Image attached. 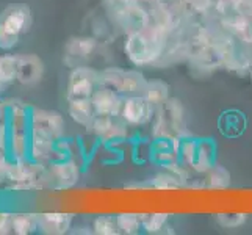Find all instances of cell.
I'll use <instances>...</instances> for the list:
<instances>
[{
  "mask_svg": "<svg viewBox=\"0 0 252 235\" xmlns=\"http://www.w3.org/2000/svg\"><path fill=\"white\" fill-rule=\"evenodd\" d=\"M30 107L22 101H10L8 108V155L11 160H27L30 151Z\"/></svg>",
  "mask_w": 252,
  "mask_h": 235,
  "instance_id": "1",
  "label": "cell"
},
{
  "mask_svg": "<svg viewBox=\"0 0 252 235\" xmlns=\"http://www.w3.org/2000/svg\"><path fill=\"white\" fill-rule=\"evenodd\" d=\"M163 38L155 29H141L132 32L126 41V54L136 66H149L161 55Z\"/></svg>",
  "mask_w": 252,
  "mask_h": 235,
  "instance_id": "2",
  "label": "cell"
},
{
  "mask_svg": "<svg viewBox=\"0 0 252 235\" xmlns=\"http://www.w3.org/2000/svg\"><path fill=\"white\" fill-rule=\"evenodd\" d=\"M33 22V13L29 5H10L0 13V49H13Z\"/></svg>",
  "mask_w": 252,
  "mask_h": 235,
  "instance_id": "3",
  "label": "cell"
},
{
  "mask_svg": "<svg viewBox=\"0 0 252 235\" xmlns=\"http://www.w3.org/2000/svg\"><path fill=\"white\" fill-rule=\"evenodd\" d=\"M179 159L197 172H207L216 165V144L212 140H185Z\"/></svg>",
  "mask_w": 252,
  "mask_h": 235,
  "instance_id": "4",
  "label": "cell"
},
{
  "mask_svg": "<svg viewBox=\"0 0 252 235\" xmlns=\"http://www.w3.org/2000/svg\"><path fill=\"white\" fill-rule=\"evenodd\" d=\"M100 85L108 86L118 94L124 96H136L144 94L147 80L144 75L138 71H126L119 67H107L100 71Z\"/></svg>",
  "mask_w": 252,
  "mask_h": 235,
  "instance_id": "5",
  "label": "cell"
},
{
  "mask_svg": "<svg viewBox=\"0 0 252 235\" xmlns=\"http://www.w3.org/2000/svg\"><path fill=\"white\" fill-rule=\"evenodd\" d=\"M80 180V168L71 159H58L46 163V187L63 191L75 187Z\"/></svg>",
  "mask_w": 252,
  "mask_h": 235,
  "instance_id": "6",
  "label": "cell"
},
{
  "mask_svg": "<svg viewBox=\"0 0 252 235\" xmlns=\"http://www.w3.org/2000/svg\"><path fill=\"white\" fill-rule=\"evenodd\" d=\"M100 85V72L90 66H75L67 78L66 98L72 99H91L94 91Z\"/></svg>",
  "mask_w": 252,
  "mask_h": 235,
  "instance_id": "7",
  "label": "cell"
},
{
  "mask_svg": "<svg viewBox=\"0 0 252 235\" xmlns=\"http://www.w3.org/2000/svg\"><path fill=\"white\" fill-rule=\"evenodd\" d=\"M30 126L32 130L54 138L55 141H62L64 136V118L62 113L55 110L32 108L30 110Z\"/></svg>",
  "mask_w": 252,
  "mask_h": 235,
  "instance_id": "8",
  "label": "cell"
},
{
  "mask_svg": "<svg viewBox=\"0 0 252 235\" xmlns=\"http://www.w3.org/2000/svg\"><path fill=\"white\" fill-rule=\"evenodd\" d=\"M90 130L102 141L119 143L127 136V123L121 116L95 115Z\"/></svg>",
  "mask_w": 252,
  "mask_h": 235,
  "instance_id": "9",
  "label": "cell"
},
{
  "mask_svg": "<svg viewBox=\"0 0 252 235\" xmlns=\"http://www.w3.org/2000/svg\"><path fill=\"white\" fill-rule=\"evenodd\" d=\"M152 108L154 107L143 94L127 96V98H124L119 116L123 118L128 126H143L151 121Z\"/></svg>",
  "mask_w": 252,
  "mask_h": 235,
  "instance_id": "10",
  "label": "cell"
},
{
  "mask_svg": "<svg viewBox=\"0 0 252 235\" xmlns=\"http://www.w3.org/2000/svg\"><path fill=\"white\" fill-rule=\"evenodd\" d=\"M46 72L44 62L34 54H24L17 55V75L16 82L21 85L32 86L42 80Z\"/></svg>",
  "mask_w": 252,
  "mask_h": 235,
  "instance_id": "11",
  "label": "cell"
},
{
  "mask_svg": "<svg viewBox=\"0 0 252 235\" xmlns=\"http://www.w3.org/2000/svg\"><path fill=\"white\" fill-rule=\"evenodd\" d=\"M93 107L95 115L99 116H119L121 108H123L124 96L118 94L108 86L99 85V88L94 91L93 98Z\"/></svg>",
  "mask_w": 252,
  "mask_h": 235,
  "instance_id": "12",
  "label": "cell"
},
{
  "mask_svg": "<svg viewBox=\"0 0 252 235\" xmlns=\"http://www.w3.org/2000/svg\"><path fill=\"white\" fill-rule=\"evenodd\" d=\"M97 47V42L91 36H71L64 44V62L72 66H82Z\"/></svg>",
  "mask_w": 252,
  "mask_h": 235,
  "instance_id": "13",
  "label": "cell"
},
{
  "mask_svg": "<svg viewBox=\"0 0 252 235\" xmlns=\"http://www.w3.org/2000/svg\"><path fill=\"white\" fill-rule=\"evenodd\" d=\"M57 143L54 138L47 135H42L39 132L32 130L30 134V151H29V159L38 163H50L54 160H58L57 154Z\"/></svg>",
  "mask_w": 252,
  "mask_h": 235,
  "instance_id": "14",
  "label": "cell"
},
{
  "mask_svg": "<svg viewBox=\"0 0 252 235\" xmlns=\"http://www.w3.org/2000/svg\"><path fill=\"white\" fill-rule=\"evenodd\" d=\"M72 221L74 215L66 212L38 213V231L46 235H63L69 232Z\"/></svg>",
  "mask_w": 252,
  "mask_h": 235,
  "instance_id": "15",
  "label": "cell"
},
{
  "mask_svg": "<svg viewBox=\"0 0 252 235\" xmlns=\"http://www.w3.org/2000/svg\"><path fill=\"white\" fill-rule=\"evenodd\" d=\"M180 138L177 136H169L164 135L161 138H158L154 144V151H152V157L155 162L164 165H169L177 162L179 155H180Z\"/></svg>",
  "mask_w": 252,
  "mask_h": 235,
  "instance_id": "16",
  "label": "cell"
},
{
  "mask_svg": "<svg viewBox=\"0 0 252 235\" xmlns=\"http://www.w3.org/2000/svg\"><path fill=\"white\" fill-rule=\"evenodd\" d=\"M218 129L225 138H238L246 130V118L238 110H227L220 116Z\"/></svg>",
  "mask_w": 252,
  "mask_h": 235,
  "instance_id": "17",
  "label": "cell"
},
{
  "mask_svg": "<svg viewBox=\"0 0 252 235\" xmlns=\"http://www.w3.org/2000/svg\"><path fill=\"white\" fill-rule=\"evenodd\" d=\"M67 111H69V116L72 118L74 123H77L79 126L90 130L93 121L95 118V111H94L91 99L67 101Z\"/></svg>",
  "mask_w": 252,
  "mask_h": 235,
  "instance_id": "18",
  "label": "cell"
},
{
  "mask_svg": "<svg viewBox=\"0 0 252 235\" xmlns=\"http://www.w3.org/2000/svg\"><path fill=\"white\" fill-rule=\"evenodd\" d=\"M144 98L149 101L152 107H163L166 101L169 99V88L164 82L160 80H154V82H147L146 90H144Z\"/></svg>",
  "mask_w": 252,
  "mask_h": 235,
  "instance_id": "19",
  "label": "cell"
},
{
  "mask_svg": "<svg viewBox=\"0 0 252 235\" xmlns=\"http://www.w3.org/2000/svg\"><path fill=\"white\" fill-rule=\"evenodd\" d=\"M38 231V213H13V234L30 235Z\"/></svg>",
  "mask_w": 252,
  "mask_h": 235,
  "instance_id": "20",
  "label": "cell"
},
{
  "mask_svg": "<svg viewBox=\"0 0 252 235\" xmlns=\"http://www.w3.org/2000/svg\"><path fill=\"white\" fill-rule=\"evenodd\" d=\"M164 108V116H166L168 123L171 127L180 132V130H185V118H184V110H182L180 102L176 99H168L166 103L163 105Z\"/></svg>",
  "mask_w": 252,
  "mask_h": 235,
  "instance_id": "21",
  "label": "cell"
},
{
  "mask_svg": "<svg viewBox=\"0 0 252 235\" xmlns=\"http://www.w3.org/2000/svg\"><path fill=\"white\" fill-rule=\"evenodd\" d=\"M169 220L168 213H144L141 215L143 231L147 234H160L166 228Z\"/></svg>",
  "mask_w": 252,
  "mask_h": 235,
  "instance_id": "22",
  "label": "cell"
},
{
  "mask_svg": "<svg viewBox=\"0 0 252 235\" xmlns=\"http://www.w3.org/2000/svg\"><path fill=\"white\" fill-rule=\"evenodd\" d=\"M119 234H127V235H135L143 229L141 224V215L136 213H119L116 215Z\"/></svg>",
  "mask_w": 252,
  "mask_h": 235,
  "instance_id": "23",
  "label": "cell"
},
{
  "mask_svg": "<svg viewBox=\"0 0 252 235\" xmlns=\"http://www.w3.org/2000/svg\"><path fill=\"white\" fill-rule=\"evenodd\" d=\"M17 75V55H0V82L11 83Z\"/></svg>",
  "mask_w": 252,
  "mask_h": 235,
  "instance_id": "24",
  "label": "cell"
},
{
  "mask_svg": "<svg viewBox=\"0 0 252 235\" xmlns=\"http://www.w3.org/2000/svg\"><path fill=\"white\" fill-rule=\"evenodd\" d=\"M93 232L97 235H116L119 234L116 216L113 215H100L93 223Z\"/></svg>",
  "mask_w": 252,
  "mask_h": 235,
  "instance_id": "25",
  "label": "cell"
},
{
  "mask_svg": "<svg viewBox=\"0 0 252 235\" xmlns=\"http://www.w3.org/2000/svg\"><path fill=\"white\" fill-rule=\"evenodd\" d=\"M230 184V174L229 171L220 167V165H215V167L207 171V187L210 188H225Z\"/></svg>",
  "mask_w": 252,
  "mask_h": 235,
  "instance_id": "26",
  "label": "cell"
},
{
  "mask_svg": "<svg viewBox=\"0 0 252 235\" xmlns=\"http://www.w3.org/2000/svg\"><path fill=\"white\" fill-rule=\"evenodd\" d=\"M248 220L246 213H220L216 215V221L224 229H237L243 226Z\"/></svg>",
  "mask_w": 252,
  "mask_h": 235,
  "instance_id": "27",
  "label": "cell"
},
{
  "mask_svg": "<svg viewBox=\"0 0 252 235\" xmlns=\"http://www.w3.org/2000/svg\"><path fill=\"white\" fill-rule=\"evenodd\" d=\"M13 234V213L0 212V235Z\"/></svg>",
  "mask_w": 252,
  "mask_h": 235,
  "instance_id": "28",
  "label": "cell"
},
{
  "mask_svg": "<svg viewBox=\"0 0 252 235\" xmlns=\"http://www.w3.org/2000/svg\"><path fill=\"white\" fill-rule=\"evenodd\" d=\"M11 159L10 157H0V184L8 180V171H10Z\"/></svg>",
  "mask_w": 252,
  "mask_h": 235,
  "instance_id": "29",
  "label": "cell"
},
{
  "mask_svg": "<svg viewBox=\"0 0 252 235\" xmlns=\"http://www.w3.org/2000/svg\"><path fill=\"white\" fill-rule=\"evenodd\" d=\"M2 86H3V83L0 82V94H2Z\"/></svg>",
  "mask_w": 252,
  "mask_h": 235,
  "instance_id": "30",
  "label": "cell"
},
{
  "mask_svg": "<svg viewBox=\"0 0 252 235\" xmlns=\"http://www.w3.org/2000/svg\"><path fill=\"white\" fill-rule=\"evenodd\" d=\"M123 2H124V3H127V2H130V0H123Z\"/></svg>",
  "mask_w": 252,
  "mask_h": 235,
  "instance_id": "31",
  "label": "cell"
},
{
  "mask_svg": "<svg viewBox=\"0 0 252 235\" xmlns=\"http://www.w3.org/2000/svg\"><path fill=\"white\" fill-rule=\"evenodd\" d=\"M251 75H252V71H251Z\"/></svg>",
  "mask_w": 252,
  "mask_h": 235,
  "instance_id": "32",
  "label": "cell"
}]
</instances>
